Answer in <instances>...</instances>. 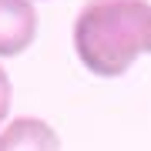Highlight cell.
<instances>
[{
  "mask_svg": "<svg viewBox=\"0 0 151 151\" xmlns=\"http://www.w3.org/2000/svg\"><path fill=\"white\" fill-rule=\"evenodd\" d=\"M74 54L97 77H121L151 54L148 0H87L74 20Z\"/></svg>",
  "mask_w": 151,
  "mask_h": 151,
  "instance_id": "6da1fadb",
  "label": "cell"
},
{
  "mask_svg": "<svg viewBox=\"0 0 151 151\" xmlns=\"http://www.w3.org/2000/svg\"><path fill=\"white\" fill-rule=\"evenodd\" d=\"M37 40V7L30 0H0V57H20Z\"/></svg>",
  "mask_w": 151,
  "mask_h": 151,
  "instance_id": "7a4b0ae2",
  "label": "cell"
},
{
  "mask_svg": "<svg viewBox=\"0 0 151 151\" xmlns=\"http://www.w3.org/2000/svg\"><path fill=\"white\" fill-rule=\"evenodd\" d=\"M0 151H60V134L40 118H14L0 128Z\"/></svg>",
  "mask_w": 151,
  "mask_h": 151,
  "instance_id": "3957f363",
  "label": "cell"
},
{
  "mask_svg": "<svg viewBox=\"0 0 151 151\" xmlns=\"http://www.w3.org/2000/svg\"><path fill=\"white\" fill-rule=\"evenodd\" d=\"M10 101H14V87H10V77H7V70L0 67V124L7 121V114H10Z\"/></svg>",
  "mask_w": 151,
  "mask_h": 151,
  "instance_id": "277c9868",
  "label": "cell"
}]
</instances>
